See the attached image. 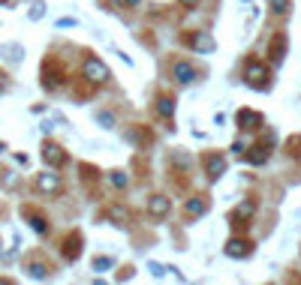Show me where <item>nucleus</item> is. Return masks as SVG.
I'll list each match as a JSON object with an SVG mask.
<instances>
[{
    "mask_svg": "<svg viewBox=\"0 0 301 285\" xmlns=\"http://www.w3.org/2000/svg\"><path fill=\"white\" fill-rule=\"evenodd\" d=\"M84 75H87L93 84L109 81V69H106V63H103V60H96V57H87V60H84Z\"/></svg>",
    "mask_w": 301,
    "mask_h": 285,
    "instance_id": "f257e3e1",
    "label": "nucleus"
},
{
    "mask_svg": "<svg viewBox=\"0 0 301 285\" xmlns=\"http://www.w3.org/2000/svg\"><path fill=\"white\" fill-rule=\"evenodd\" d=\"M244 78H247L250 87H265V84H268V69H265L262 63H250L247 72H244Z\"/></svg>",
    "mask_w": 301,
    "mask_h": 285,
    "instance_id": "f03ea898",
    "label": "nucleus"
},
{
    "mask_svg": "<svg viewBox=\"0 0 301 285\" xmlns=\"http://www.w3.org/2000/svg\"><path fill=\"white\" fill-rule=\"evenodd\" d=\"M253 210H256V204H253V201H244V204H238V207L232 210L229 219H232L235 225H247V219L253 216Z\"/></svg>",
    "mask_w": 301,
    "mask_h": 285,
    "instance_id": "7ed1b4c3",
    "label": "nucleus"
},
{
    "mask_svg": "<svg viewBox=\"0 0 301 285\" xmlns=\"http://www.w3.org/2000/svg\"><path fill=\"white\" fill-rule=\"evenodd\" d=\"M36 186H39L45 195H54V192H60V177H57V174H39Z\"/></svg>",
    "mask_w": 301,
    "mask_h": 285,
    "instance_id": "20e7f679",
    "label": "nucleus"
},
{
    "mask_svg": "<svg viewBox=\"0 0 301 285\" xmlns=\"http://www.w3.org/2000/svg\"><path fill=\"white\" fill-rule=\"evenodd\" d=\"M250 243L247 240H229V246H226V255H232V258H247L250 255Z\"/></svg>",
    "mask_w": 301,
    "mask_h": 285,
    "instance_id": "39448f33",
    "label": "nucleus"
},
{
    "mask_svg": "<svg viewBox=\"0 0 301 285\" xmlns=\"http://www.w3.org/2000/svg\"><path fill=\"white\" fill-rule=\"evenodd\" d=\"M175 78H178L181 84H193V81H196V69H193L190 63H175Z\"/></svg>",
    "mask_w": 301,
    "mask_h": 285,
    "instance_id": "423d86ee",
    "label": "nucleus"
},
{
    "mask_svg": "<svg viewBox=\"0 0 301 285\" xmlns=\"http://www.w3.org/2000/svg\"><path fill=\"white\" fill-rule=\"evenodd\" d=\"M42 156H45V162H48V165H60V162L66 159V156H63V150H60L57 144H45V147H42Z\"/></svg>",
    "mask_w": 301,
    "mask_h": 285,
    "instance_id": "0eeeda50",
    "label": "nucleus"
},
{
    "mask_svg": "<svg viewBox=\"0 0 301 285\" xmlns=\"http://www.w3.org/2000/svg\"><path fill=\"white\" fill-rule=\"evenodd\" d=\"M190 42H193V48H196V51H202V54L214 51V39H211L208 33H196V36H193Z\"/></svg>",
    "mask_w": 301,
    "mask_h": 285,
    "instance_id": "6e6552de",
    "label": "nucleus"
},
{
    "mask_svg": "<svg viewBox=\"0 0 301 285\" xmlns=\"http://www.w3.org/2000/svg\"><path fill=\"white\" fill-rule=\"evenodd\" d=\"M148 210H151V216H166V213H169V198H163V195L151 198Z\"/></svg>",
    "mask_w": 301,
    "mask_h": 285,
    "instance_id": "1a4fd4ad",
    "label": "nucleus"
},
{
    "mask_svg": "<svg viewBox=\"0 0 301 285\" xmlns=\"http://www.w3.org/2000/svg\"><path fill=\"white\" fill-rule=\"evenodd\" d=\"M205 168H208L211 177H220V174L226 171V159H223V156H211V159L205 162Z\"/></svg>",
    "mask_w": 301,
    "mask_h": 285,
    "instance_id": "9d476101",
    "label": "nucleus"
},
{
    "mask_svg": "<svg viewBox=\"0 0 301 285\" xmlns=\"http://www.w3.org/2000/svg\"><path fill=\"white\" fill-rule=\"evenodd\" d=\"M205 207H208V204H205V198H190V201L184 204V213H187V216H202V213H205Z\"/></svg>",
    "mask_w": 301,
    "mask_h": 285,
    "instance_id": "9b49d317",
    "label": "nucleus"
},
{
    "mask_svg": "<svg viewBox=\"0 0 301 285\" xmlns=\"http://www.w3.org/2000/svg\"><path fill=\"white\" fill-rule=\"evenodd\" d=\"M250 123H259V114H253V111H247V108L238 111V126H241V129H253Z\"/></svg>",
    "mask_w": 301,
    "mask_h": 285,
    "instance_id": "f8f14e48",
    "label": "nucleus"
},
{
    "mask_svg": "<svg viewBox=\"0 0 301 285\" xmlns=\"http://www.w3.org/2000/svg\"><path fill=\"white\" fill-rule=\"evenodd\" d=\"M160 114H163V117H172V114H175V105H172V99H163V102H160Z\"/></svg>",
    "mask_w": 301,
    "mask_h": 285,
    "instance_id": "ddd939ff",
    "label": "nucleus"
},
{
    "mask_svg": "<svg viewBox=\"0 0 301 285\" xmlns=\"http://www.w3.org/2000/svg\"><path fill=\"white\" fill-rule=\"evenodd\" d=\"M271 3H274V12H277V15H286V12H289V0H271Z\"/></svg>",
    "mask_w": 301,
    "mask_h": 285,
    "instance_id": "4468645a",
    "label": "nucleus"
},
{
    "mask_svg": "<svg viewBox=\"0 0 301 285\" xmlns=\"http://www.w3.org/2000/svg\"><path fill=\"white\" fill-rule=\"evenodd\" d=\"M93 267H96V270H109V267H112V258H96Z\"/></svg>",
    "mask_w": 301,
    "mask_h": 285,
    "instance_id": "2eb2a0df",
    "label": "nucleus"
},
{
    "mask_svg": "<svg viewBox=\"0 0 301 285\" xmlns=\"http://www.w3.org/2000/svg\"><path fill=\"white\" fill-rule=\"evenodd\" d=\"M42 12H45V6H42V3H36V6L30 9V18H42Z\"/></svg>",
    "mask_w": 301,
    "mask_h": 285,
    "instance_id": "dca6fc26",
    "label": "nucleus"
},
{
    "mask_svg": "<svg viewBox=\"0 0 301 285\" xmlns=\"http://www.w3.org/2000/svg\"><path fill=\"white\" fill-rule=\"evenodd\" d=\"M112 183H115V186H127V177H124L121 171H115V177H112Z\"/></svg>",
    "mask_w": 301,
    "mask_h": 285,
    "instance_id": "f3484780",
    "label": "nucleus"
},
{
    "mask_svg": "<svg viewBox=\"0 0 301 285\" xmlns=\"http://www.w3.org/2000/svg\"><path fill=\"white\" fill-rule=\"evenodd\" d=\"M30 273H33V276H45V267H42V264H33Z\"/></svg>",
    "mask_w": 301,
    "mask_h": 285,
    "instance_id": "a211bd4d",
    "label": "nucleus"
},
{
    "mask_svg": "<svg viewBox=\"0 0 301 285\" xmlns=\"http://www.w3.org/2000/svg\"><path fill=\"white\" fill-rule=\"evenodd\" d=\"M99 120H103V123H106V126H109V129H112V126H115V117H109V114H99Z\"/></svg>",
    "mask_w": 301,
    "mask_h": 285,
    "instance_id": "6ab92c4d",
    "label": "nucleus"
},
{
    "mask_svg": "<svg viewBox=\"0 0 301 285\" xmlns=\"http://www.w3.org/2000/svg\"><path fill=\"white\" fill-rule=\"evenodd\" d=\"M232 153H244V141H235V144H232Z\"/></svg>",
    "mask_w": 301,
    "mask_h": 285,
    "instance_id": "aec40b11",
    "label": "nucleus"
},
{
    "mask_svg": "<svg viewBox=\"0 0 301 285\" xmlns=\"http://www.w3.org/2000/svg\"><path fill=\"white\" fill-rule=\"evenodd\" d=\"M181 3H184V6H196L199 0H181Z\"/></svg>",
    "mask_w": 301,
    "mask_h": 285,
    "instance_id": "412c9836",
    "label": "nucleus"
},
{
    "mask_svg": "<svg viewBox=\"0 0 301 285\" xmlns=\"http://www.w3.org/2000/svg\"><path fill=\"white\" fill-rule=\"evenodd\" d=\"M124 3H127V6H139V0H124Z\"/></svg>",
    "mask_w": 301,
    "mask_h": 285,
    "instance_id": "4be33fe9",
    "label": "nucleus"
},
{
    "mask_svg": "<svg viewBox=\"0 0 301 285\" xmlns=\"http://www.w3.org/2000/svg\"><path fill=\"white\" fill-rule=\"evenodd\" d=\"M0 87H3V75H0Z\"/></svg>",
    "mask_w": 301,
    "mask_h": 285,
    "instance_id": "5701e85b",
    "label": "nucleus"
}]
</instances>
